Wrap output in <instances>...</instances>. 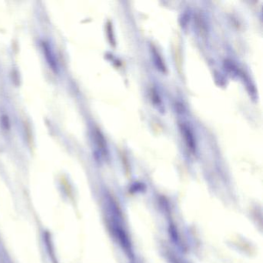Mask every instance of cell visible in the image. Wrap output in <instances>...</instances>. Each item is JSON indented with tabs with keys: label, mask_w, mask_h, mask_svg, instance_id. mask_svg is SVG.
<instances>
[{
	"label": "cell",
	"mask_w": 263,
	"mask_h": 263,
	"mask_svg": "<svg viewBox=\"0 0 263 263\" xmlns=\"http://www.w3.org/2000/svg\"><path fill=\"white\" fill-rule=\"evenodd\" d=\"M93 138L98 152L100 154V156H106L108 154L106 142L103 134L98 129H95L93 132Z\"/></svg>",
	"instance_id": "obj_3"
},
{
	"label": "cell",
	"mask_w": 263,
	"mask_h": 263,
	"mask_svg": "<svg viewBox=\"0 0 263 263\" xmlns=\"http://www.w3.org/2000/svg\"><path fill=\"white\" fill-rule=\"evenodd\" d=\"M180 130H182V133L183 137H184L188 148V149H190L192 152L194 153L196 150V139H194V134L192 132L190 128L186 124H180Z\"/></svg>",
	"instance_id": "obj_2"
},
{
	"label": "cell",
	"mask_w": 263,
	"mask_h": 263,
	"mask_svg": "<svg viewBox=\"0 0 263 263\" xmlns=\"http://www.w3.org/2000/svg\"><path fill=\"white\" fill-rule=\"evenodd\" d=\"M41 44H42V51H44V55H45V58L48 61L50 68L52 69L54 72H58V71H59V64H58L56 54L52 50L49 42H46V41H42Z\"/></svg>",
	"instance_id": "obj_1"
}]
</instances>
